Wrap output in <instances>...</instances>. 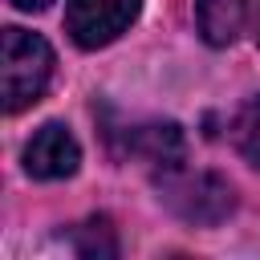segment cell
I'll use <instances>...</instances> for the list:
<instances>
[{"instance_id":"6da1fadb","label":"cell","mask_w":260,"mask_h":260,"mask_svg":"<svg viewBox=\"0 0 260 260\" xmlns=\"http://www.w3.org/2000/svg\"><path fill=\"white\" fill-rule=\"evenodd\" d=\"M53 77V49L45 37L24 32V28H4L0 41V89H4V110L20 114L32 106Z\"/></svg>"},{"instance_id":"7a4b0ae2","label":"cell","mask_w":260,"mask_h":260,"mask_svg":"<svg viewBox=\"0 0 260 260\" xmlns=\"http://www.w3.org/2000/svg\"><path fill=\"white\" fill-rule=\"evenodd\" d=\"M158 191H162V203H167L179 219L199 223V228H215V223L228 219L232 207H236L232 183L219 179V175H211V171L187 175V171L175 167V171H167V179L158 183Z\"/></svg>"},{"instance_id":"3957f363","label":"cell","mask_w":260,"mask_h":260,"mask_svg":"<svg viewBox=\"0 0 260 260\" xmlns=\"http://www.w3.org/2000/svg\"><path fill=\"white\" fill-rule=\"evenodd\" d=\"M138 8L142 0H69L65 28L81 49H102L134 24Z\"/></svg>"},{"instance_id":"277c9868","label":"cell","mask_w":260,"mask_h":260,"mask_svg":"<svg viewBox=\"0 0 260 260\" xmlns=\"http://www.w3.org/2000/svg\"><path fill=\"white\" fill-rule=\"evenodd\" d=\"M81 162V146L61 122H45L24 146V171L32 179H69Z\"/></svg>"},{"instance_id":"5b68a950","label":"cell","mask_w":260,"mask_h":260,"mask_svg":"<svg viewBox=\"0 0 260 260\" xmlns=\"http://www.w3.org/2000/svg\"><path fill=\"white\" fill-rule=\"evenodd\" d=\"M126 154L150 162V167H162V171H175L187 154V138L175 122H142V126H130L126 130Z\"/></svg>"},{"instance_id":"8992f818","label":"cell","mask_w":260,"mask_h":260,"mask_svg":"<svg viewBox=\"0 0 260 260\" xmlns=\"http://www.w3.org/2000/svg\"><path fill=\"white\" fill-rule=\"evenodd\" d=\"M244 16H248V0H195V20H199V32L207 45L223 49L240 37L244 28Z\"/></svg>"},{"instance_id":"52a82bcc","label":"cell","mask_w":260,"mask_h":260,"mask_svg":"<svg viewBox=\"0 0 260 260\" xmlns=\"http://www.w3.org/2000/svg\"><path fill=\"white\" fill-rule=\"evenodd\" d=\"M69 240H73L77 256H85V260H110V256H118V236H114V228H110L106 215H93V219L77 223Z\"/></svg>"},{"instance_id":"ba28073f","label":"cell","mask_w":260,"mask_h":260,"mask_svg":"<svg viewBox=\"0 0 260 260\" xmlns=\"http://www.w3.org/2000/svg\"><path fill=\"white\" fill-rule=\"evenodd\" d=\"M232 142H236V150L252 167H260V98H248L236 110V118H232Z\"/></svg>"},{"instance_id":"9c48e42d","label":"cell","mask_w":260,"mask_h":260,"mask_svg":"<svg viewBox=\"0 0 260 260\" xmlns=\"http://www.w3.org/2000/svg\"><path fill=\"white\" fill-rule=\"evenodd\" d=\"M12 4H16L20 12H41V8H49L53 0H12Z\"/></svg>"}]
</instances>
